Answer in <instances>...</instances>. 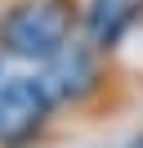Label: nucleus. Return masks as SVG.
Returning a JSON list of instances; mask_svg holds the SVG:
<instances>
[{
    "instance_id": "f257e3e1",
    "label": "nucleus",
    "mask_w": 143,
    "mask_h": 148,
    "mask_svg": "<svg viewBox=\"0 0 143 148\" xmlns=\"http://www.w3.org/2000/svg\"><path fill=\"white\" fill-rule=\"evenodd\" d=\"M36 76L45 81L54 108L72 112V117H103L116 108V90H121V72H116L112 54L94 49L85 36H76L72 45H63L45 67H36Z\"/></svg>"
},
{
    "instance_id": "f03ea898",
    "label": "nucleus",
    "mask_w": 143,
    "mask_h": 148,
    "mask_svg": "<svg viewBox=\"0 0 143 148\" xmlns=\"http://www.w3.org/2000/svg\"><path fill=\"white\" fill-rule=\"evenodd\" d=\"M80 36V0H9L0 9V58L45 67Z\"/></svg>"
},
{
    "instance_id": "423d86ee",
    "label": "nucleus",
    "mask_w": 143,
    "mask_h": 148,
    "mask_svg": "<svg viewBox=\"0 0 143 148\" xmlns=\"http://www.w3.org/2000/svg\"><path fill=\"white\" fill-rule=\"evenodd\" d=\"M0 76H5V72H0Z\"/></svg>"
},
{
    "instance_id": "39448f33",
    "label": "nucleus",
    "mask_w": 143,
    "mask_h": 148,
    "mask_svg": "<svg viewBox=\"0 0 143 148\" xmlns=\"http://www.w3.org/2000/svg\"><path fill=\"white\" fill-rule=\"evenodd\" d=\"M125 148H143V130H134V135L125 139Z\"/></svg>"
},
{
    "instance_id": "20e7f679",
    "label": "nucleus",
    "mask_w": 143,
    "mask_h": 148,
    "mask_svg": "<svg viewBox=\"0 0 143 148\" xmlns=\"http://www.w3.org/2000/svg\"><path fill=\"white\" fill-rule=\"evenodd\" d=\"M143 18V0H80V36L103 54H116Z\"/></svg>"
},
{
    "instance_id": "7ed1b4c3",
    "label": "nucleus",
    "mask_w": 143,
    "mask_h": 148,
    "mask_svg": "<svg viewBox=\"0 0 143 148\" xmlns=\"http://www.w3.org/2000/svg\"><path fill=\"white\" fill-rule=\"evenodd\" d=\"M58 108L36 72L0 76V148H40L49 144Z\"/></svg>"
}]
</instances>
